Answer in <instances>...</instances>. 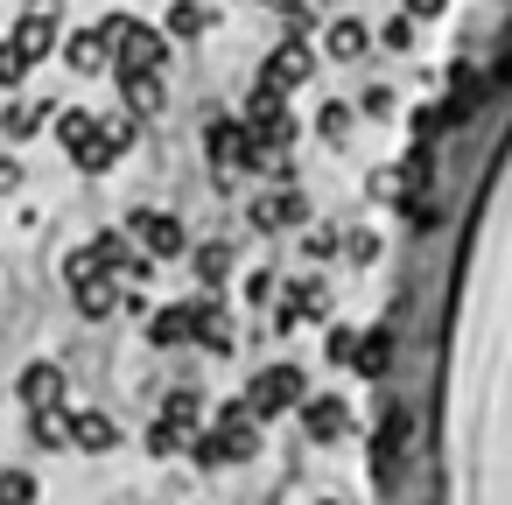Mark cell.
<instances>
[{"label":"cell","instance_id":"1","mask_svg":"<svg viewBox=\"0 0 512 505\" xmlns=\"http://www.w3.org/2000/svg\"><path fill=\"white\" fill-rule=\"evenodd\" d=\"M190 449H197L204 470H218V463H246V456H260V414H253V407H225V414L211 421V435L190 442Z\"/></svg>","mask_w":512,"mask_h":505},{"label":"cell","instance_id":"2","mask_svg":"<svg viewBox=\"0 0 512 505\" xmlns=\"http://www.w3.org/2000/svg\"><path fill=\"white\" fill-rule=\"evenodd\" d=\"M99 36L113 43V71H162V57H169V36L134 22V15H106Z\"/></svg>","mask_w":512,"mask_h":505},{"label":"cell","instance_id":"3","mask_svg":"<svg viewBox=\"0 0 512 505\" xmlns=\"http://www.w3.org/2000/svg\"><path fill=\"white\" fill-rule=\"evenodd\" d=\"M302 400H309V386H302L295 365H267V372L253 379V393H246V407H253L260 421H274V414H288V407H302Z\"/></svg>","mask_w":512,"mask_h":505},{"label":"cell","instance_id":"4","mask_svg":"<svg viewBox=\"0 0 512 505\" xmlns=\"http://www.w3.org/2000/svg\"><path fill=\"white\" fill-rule=\"evenodd\" d=\"M204 155H211L218 176L253 169V127H246V120H211V127H204Z\"/></svg>","mask_w":512,"mask_h":505},{"label":"cell","instance_id":"5","mask_svg":"<svg viewBox=\"0 0 512 505\" xmlns=\"http://www.w3.org/2000/svg\"><path fill=\"white\" fill-rule=\"evenodd\" d=\"M407 435H414L407 407H386V414H379V435H372V477H379V484H393V463H400Z\"/></svg>","mask_w":512,"mask_h":505},{"label":"cell","instance_id":"6","mask_svg":"<svg viewBox=\"0 0 512 505\" xmlns=\"http://www.w3.org/2000/svg\"><path fill=\"white\" fill-rule=\"evenodd\" d=\"M302 435H309V442H344V435H351V407H344L337 393L302 400Z\"/></svg>","mask_w":512,"mask_h":505},{"label":"cell","instance_id":"7","mask_svg":"<svg viewBox=\"0 0 512 505\" xmlns=\"http://www.w3.org/2000/svg\"><path fill=\"white\" fill-rule=\"evenodd\" d=\"M309 71H316L309 43H281V50L260 64V85H274V92H295V85H309Z\"/></svg>","mask_w":512,"mask_h":505},{"label":"cell","instance_id":"8","mask_svg":"<svg viewBox=\"0 0 512 505\" xmlns=\"http://www.w3.org/2000/svg\"><path fill=\"white\" fill-rule=\"evenodd\" d=\"M127 225L141 232L148 260H176V253H183V225H176V218H162V211H134Z\"/></svg>","mask_w":512,"mask_h":505},{"label":"cell","instance_id":"9","mask_svg":"<svg viewBox=\"0 0 512 505\" xmlns=\"http://www.w3.org/2000/svg\"><path fill=\"white\" fill-rule=\"evenodd\" d=\"M15 43H22L29 64H43V57L57 50V8H29V15L15 22Z\"/></svg>","mask_w":512,"mask_h":505},{"label":"cell","instance_id":"10","mask_svg":"<svg viewBox=\"0 0 512 505\" xmlns=\"http://www.w3.org/2000/svg\"><path fill=\"white\" fill-rule=\"evenodd\" d=\"M64 64H71L78 78H99V71L113 64V43H106L99 29H78V36H64Z\"/></svg>","mask_w":512,"mask_h":505},{"label":"cell","instance_id":"11","mask_svg":"<svg viewBox=\"0 0 512 505\" xmlns=\"http://www.w3.org/2000/svg\"><path fill=\"white\" fill-rule=\"evenodd\" d=\"M148 344H197V302H169V309H155V323H148Z\"/></svg>","mask_w":512,"mask_h":505},{"label":"cell","instance_id":"12","mask_svg":"<svg viewBox=\"0 0 512 505\" xmlns=\"http://www.w3.org/2000/svg\"><path fill=\"white\" fill-rule=\"evenodd\" d=\"M15 393H22V407H57V400H64V372H57L50 358H36V365L15 379Z\"/></svg>","mask_w":512,"mask_h":505},{"label":"cell","instance_id":"13","mask_svg":"<svg viewBox=\"0 0 512 505\" xmlns=\"http://www.w3.org/2000/svg\"><path fill=\"white\" fill-rule=\"evenodd\" d=\"M120 92H127V113L134 120H155L162 113V71H120Z\"/></svg>","mask_w":512,"mask_h":505},{"label":"cell","instance_id":"14","mask_svg":"<svg viewBox=\"0 0 512 505\" xmlns=\"http://www.w3.org/2000/svg\"><path fill=\"white\" fill-rule=\"evenodd\" d=\"M372 50V36H365V22H351V15H337L330 22V36H323V57H337V64H358Z\"/></svg>","mask_w":512,"mask_h":505},{"label":"cell","instance_id":"15","mask_svg":"<svg viewBox=\"0 0 512 505\" xmlns=\"http://www.w3.org/2000/svg\"><path fill=\"white\" fill-rule=\"evenodd\" d=\"M386 365H393V323H379V330L358 337V351H351V372H358V379H379Z\"/></svg>","mask_w":512,"mask_h":505},{"label":"cell","instance_id":"16","mask_svg":"<svg viewBox=\"0 0 512 505\" xmlns=\"http://www.w3.org/2000/svg\"><path fill=\"white\" fill-rule=\"evenodd\" d=\"M477 106H484V78L456 64V71H449V99H442V113H449V120H470Z\"/></svg>","mask_w":512,"mask_h":505},{"label":"cell","instance_id":"17","mask_svg":"<svg viewBox=\"0 0 512 505\" xmlns=\"http://www.w3.org/2000/svg\"><path fill=\"white\" fill-rule=\"evenodd\" d=\"M71 288H78V309H85V316H106V309L120 302V288H113V267H92V274H78Z\"/></svg>","mask_w":512,"mask_h":505},{"label":"cell","instance_id":"18","mask_svg":"<svg viewBox=\"0 0 512 505\" xmlns=\"http://www.w3.org/2000/svg\"><path fill=\"white\" fill-rule=\"evenodd\" d=\"M29 442L36 449H71V414L64 407H29Z\"/></svg>","mask_w":512,"mask_h":505},{"label":"cell","instance_id":"19","mask_svg":"<svg viewBox=\"0 0 512 505\" xmlns=\"http://www.w3.org/2000/svg\"><path fill=\"white\" fill-rule=\"evenodd\" d=\"M197 344L204 351H232V309L225 302H197Z\"/></svg>","mask_w":512,"mask_h":505},{"label":"cell","instance_id":"20","mask_svg":"<svg viewBox=\"0 0 512 505\" xmlns=\"http://www.w3.org/2000/svg\"><path fill=\"white\" fill-rule=\"evenodd\" d=\"M71 442L92 449V456H106L120 442V428H113V414H71Z\"/></svg>","mask_w":512,"mask_h":505},{"label":"cell","instance_id":"21","mask_svg":"<svg viewBox=\"0 0 512 505\" xmlns=\"http://www.w3.org/2000/svg\"><path fill=\"white\" fill-rule=\"evenodd\" d=\"M71 162H78V169H85V176H106V169H113V162H120V148H113V141H106V134H99V127H92V134H85V141H78V148H71Z\"/></svg>","mask_w":512,"mask_h":505},{"label":"cell","instance_id":"22","mask_svg":"<svg viewBox=\"0 0 512 505\" xmlns=\"http://www.w3.org/2000/svg\"><path fill=\"white\" fill-rule=\"evenodd\" d=\"M190 274L204 281V288H225V274H232V246H197V260H190Z\"/></svg>","mask_w":512,"mask_h":505},{"label":"cell","instance_id":"23","mask_svg":"<svg viewBox=\"0 0 512 505\" xmlns=\"http://www.w3.org/2000/svg\"><path fill=\"white\" fill-rule=\"evenodd\" d=\"M92 253H99V267H127V274H141V260H134V246H127V232H99V239H92Z\"/></svg>","mask_w":512,"mask_h":505},{"label":"cell","instance_id":"24","mask_svg":"<svg viewBox=\"0 0 512 505\" xmlns=\"http://www.w3.org/2000/svg\"><path fill=\"white\" fill-rule=\"evenodd\" d=\"M148 449H155V456H176V449H190V421H176V414H162V421L148 428Z\"/></svg>","mask_w":512,"mask_h":505},{"label":"cell","instance_id":"25","mask_svg":"<svg viewBox=\"0 0 512 505\" xmlns=\"http://www.w3.org/2000/svg\"><path fill=\"white\" fill-rule=\"evenodd\" d=\"M92 127H99V120H92L85 106H64V113H57V141H64V155H71V148H78Z\"/></svg>","mask_w":512,"mask_h":505},{"label":"cell","instance_id":"26","mask_svg":"<svg viewBox=\"0 0 512 505\" xmlns=\"http://www.w3.org/2000/svg\"><path fill=\"white\" fill-rule=\"evenodd\" d=\"M36 498V477L29 470H0V505H29Z\"/></svg>","mask_w":512,"mask_h":505},{"label":"cell","instance_id":"27","mask_svg":"<svg viewBox=\"0 0 512 505\" xmlns=\"http://www.w3.org/2000/svg\"><path fill=\"white\" fill-rule=\"evenodd\" d=\"M29 78V57H22V43L8 36V43H0V85H22Z\"/></svg>","mask_w":512,"mask_h":505},{"label":"cell","instance_id":"28","mask_svg":"<svg viewBox=\"0 0 512 505\" xmlns=\"http://www.w3.org/2000/svg\"><path fill=\"white\" fill-rule=\"evenodd\" d=\"M204 29V8H197V0H176V8H169V36H197Z\"/></svg>","mask_w":512,"mask_h":505},{"label":"cell","instance_id":"29","mask_svg":"<svg viewBox=\"0 0 512 505\" xmlns=\"http://www.w3.org/2000/svg\"><path fill=\"white\" fill-rule=\"evenodd\" d=\"M379 43H386L393 57H400V50H414V15H393V22L379 29Z\"/></svg>","mask_w":512,"mask_h":505},{"label":"cell","instance_id":"30","mask_svg":"<svg viewBox=\"0 0 512 505\" xmlns=\"http://www.w3.org/2000/svg\"><path fill=\"white\" fill-rule=\"evenodd\" d=\"M99 134H106V141L127 155V148H134V113H106V120H99Z\"/></svg>","mask_w":512,"mask_h":505},{"label":"cell","instance_id":"31","mask_svg":"<svg viewBox=\"0 0 512 505\" xmlns=\"http://www.w3.org/2000/svg\"><path fill=\"white\" fill-rule=\"evenodd\" d=\"M323 351H330V365H351V351H358V330H351V323H337V330L323 337Z\"/></svg>","mask_w":512,"mask_h":505},{"label":"cell","instance_id":"32","mask_svg":"<svg viewBox=\"0 0 512 505\" xmlns=\"http://www.w3.org/2000/svg\"><path fill=\"white\" fill-rule=\"evenodd\" d=\"M43 127V106L36 99H15V113H8V134H36Z\"/></svg>","mask_w":512,"mask_h":505},{"label":"cell","instance_id":"33","mask_svg":"<svg viewBox=\"0 0 512 505\" xmlns=\"http://www.w3.org/2000/svg\"><path fill=\"white\" fill-rule=\"evenodd\" d=\"M316 127H323V141H344V134H351V106H337V99H330Z\"/></svg>","mask_w":512,"mask_h":505},{"label":"cell","instance_id":"34","mask_svg":"<svg viewBox=\"0 0 512 505\" xmlns=\"http://www.w3.org/2000/svg\"><path fill=\"white\" fill-rule=\"evenodd\" d=\"M253 225H260V232H281V225H288V218H281V197H260V204H253Z\"/></svg>","mask_w":512,"mask_h":505},{"label":"cell","instance_id":"35","mask_svg":"<svg viewBox=\"0 0 512 505\" xmlns=\"http://www.w3.org/2000/svg\"><path fill=\"white\" fill-rule=\"evenodd\" d=\"M162 414H176V421H197V393H190V386H176V393L162 400Z\"/></svg>","mask_w":512,"mask_h":505},{"label":"cell","instance_id":"36","mask_svg":"<svg viewBox=\"0 0 512 505\" xmlns=\"http://www.w3.org/2000/svg\"><path fill=\"white\" fill-rule=\"evenodd\" d=\"M442 120H449L442 106H421V113H414V141H435V127H442Z\"/></svg>","mask_w":512,"mask_h":505},{"label":"cell","instance_id":"37","mask_svg":"<svg viewBox=\"0 0 512 505\" xmlns=\"http://www.w3.org/2000/svg\"><path fill=\"white\" fill-rule=\"evenodd\" d=\"M393 106H400L393 92H365V113H372V120H393Z\"/></svg>","mask_w":512,"mask_h":505},{"label":"cell","instance_id":"38","mask_svg":"<svg viewBox=\"0 0 512 505\" xmlns=\"http://www.w3.org/2000/svg\"><path fill=\"white\" fill-rule=\"evenodd\" d=\"M0 190H22V162L15 155H0Z\"/></svg>","mask_w":512,"mask_h":505},{"label":"cell","instance_id":"39","mask_svg":"<svg viewBox=\"0 0 512 505\" xmlns=\"http://www.w3.org/2000/svg\"><path fill=\"white\" fill-rule=\"evenodd\" d=\"M442 8H449V0H407V15H414V22H428V15H442Z\"/></svg>","mask_w":512,"mask_h":505},{"label":"cell","instance_id":"40","mask_svg":"<svg viewBox=\"0 0 512 505\" xmlns=\"http://www.w3.org/2000/svg\"><path fill=\"white\" fill-rule=\"evenodd\" d=\"M267 8H302V0H267Z\"/></svg>","mask_w":512,"mask_h":505}]
</instances>
